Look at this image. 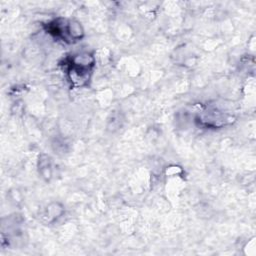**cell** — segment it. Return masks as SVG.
Wrapping results in <instances>:
<instances>
[{"instance_id":"6da1fadb","label":"cell","mask_w":256,"mask_h":256,"mask_svg":"<svg viewBox=\"0 0 256 256\" xmlns=\"http://www.w3.org/2000/svg\"><path fill=\"white\" fill-rule=\"evenodd\" d=\"M94 66V59L89 53L75 55L69 66L70 78L74 84L81 86L89 79V73Z\"/></svg>"},{"instance_id":"7a4b0ae2","label":"cell","mask_w":256,"mask_h":256,"mask_svg":"<svg viewBox=\"0 0 256 256\" xmlns=\"http://www.w3.org/2000/svg\"><path fill=\"white\" fill-rule=\"evenodd\" d=\"M49 31L59 39L69 43L76 42L83 37V30L80 24L65 19H60L51 23L49 25Z\"/></svg>"}]
</instances>
